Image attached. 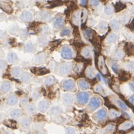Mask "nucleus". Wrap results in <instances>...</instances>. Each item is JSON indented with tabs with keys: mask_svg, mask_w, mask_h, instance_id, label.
Listing matches in <instances>:
<instances>
[{
	"mask_svg": "<svg viewBox=\"0 0 134 134\" xmlns=\"http://www.w3.org/2000/svg\"><path fill=\"white\" fill-rule=\"evenodd\" d=\"M21 123L24 127H28L30 125V120L28 117H24L21 120Z\"/></svg>",
	"mask_w": 134,
	"mask_h": 134,
	"instance_id": "obj_28",
	"label": "nucleus"
},
{
	"mask_svg": "<svg viewBox=\"0 0 134 134\" xmlns=\"http://www.w3.org/2000/svg\"><path fill=\"white\" fill-rule=\"evenodd\" d=\"M20 18L24 22H30L33 18V15L29 12H23L20 15Z\"/></svg>",
	"mask_w": 134,
	"mask_h": 134,
	"instance_id": "obj_12",
	"label": "nucleus"
},
{
	"mask_svg": "<svg viewBox=\"0 0 134 134\" xmlns=\"http://www.w3.org/2000/svg\"><path fill=\"white\" fill-rule=\"evenodd\" d=\"M110 27H112L113 30H120V22L117 19H113L110 23Z\"/></svg>",
	"mask_w": 134,
	"mask_h": 134,
	"instance_id": "obj_22",
	"label": "nucleus"
},
{
	"mask_svg": "<svg viewBox=\"0 0 134 134\" xmlns=\"http://www.w3.org/2000/svg\"><path fill=\"white\" fill-rule=\"evenodd\" d=\"M89 3L91 6H98L99 4V0H89Z\"/></svg>",
	"mask_w": 134,
	"mask_h": 134,
	"instance_id": "obj_49",
	"label": "nucleus"
},
{
	"mask_svg": "<svg viewBox=\"0 0 134 134\" xmlns=\"http://www.w3.org/2000/svg\"><path fill=\"white\" fill-rule=\"evenodd\" d=\"M62 86L66 91H73L76 85L73 79H66L62 82Z\"/></svg>",
	"mask_w": 134,
	"mask_h": 134,
	"instance_id": "obj_4",
	"label": "nucleus"
},
{
	"mask_svg": "<svg viewBox=\"0 0 134 134\" xmlns=\"http://www.w3.org/2000/svg\"><path fill=\"white\" fill-rule=\"evenodd\" d=\"M64 25V19L62 17H58L54 22V27L56 29L60 28Z\"/></svg>",
	"mask_w": 134,
	"mask_h": 134,
	"instance_id": "obj_15",
	"label": "nucleus"
},
{
	"mask_svg": "<svg viewBox=\"0 0 134 134\" xmlns=\"http://www.w3.org/2000/svg\"><path fill=\"white\" fill-rule=\"evenodd\" d=\"M37 43L40 46H45L47 44V39L44 37H40L37 40Z\"/></svg>",
	"mask_w": 134,
	"mask_h": 134,
	"instance_id": "obj_35",
	"label": "nucleus"
},
{
	"mask_svg": "<svg viewBox=\"0 0 134 134\" xmlns=\"http://www.w3.org/2000/svg\"><path fill=\"white\" fill-rule=\"evenodd\" d=\"M4 18H5V16H4L3 15H2V14H0V21H2V20H3V19H4Z\"/></svg>",
	"mask_w": 134,
	"mask_h": 134,
	"instance_id": "obj_58",
	"label": "nucleus"
},
{
	"mask_svg": "<svg viewBox=\"0 0 134 134\" xmlns=\"http://www.w3.org/2000/svg\"><path fill=\"white\" fill-rule=\"evenodd\" d=\"M6 66H7V64L5 61H4L3 59H0V70H5Z\"/></svg>",
	"mask_w": 134,
	"mask_h": 134,
	"instance_id": "obj_46",
	"label": "nucleus"
},
{
	"mask_svg": "<svg viewBox=\"0 0 134 134\" xmlns=\"http://www.w3.org/2000/svg\"><path fill=\"white\" fill-rule=\"evenodd\" d=\"M132 125H133V124H132L131 122H130V121H127V122L122 123V124L120 126L119 129L121 130H127L130 129V128L132 127Z\"/></svg>",
	"mask_w": 134,
	"mask_h": 134,
	"instance_id": "obj_25",
	"label": "nucleus"
},
{
	"mask_svg": "<svg viewBox=\"0 0 134 134\" xmlns=\"http://www.w3.org/2000/svg\"><path fill=\"white\" fill-rule=\"evenodd\" d=\"M111 69H112V70H113V71H114L115 73H118L119 67H118V66H117V63H114L111 65Z\"/></svg>",
	"mask_w": 134,
	"mask_h": 134,
	"instance_id": "obj_48",
	"label": "nucleus"
},
{
	"mask_svg": "<svg viewBox=\"0 0 134 134\" xmlns=\"http://www.w3.org/2000/svg\"><path fill=\"white\" fill-rule=\"evenodd\" d=\"M98 30H101V31H105L107 28V22H104V21L100 22L99 24H98Z\"/></svg>",
	"mask_w": 134,
	"mask_h": 134,
	"instance_id": "obj_29",
	"label": "nucleus"
},
{
	"mask_svg": "<svg viewBox=\"0 0 134 134\" xmlns=\"http://www.w3.org/2000/svg\"><path fill=\"white\" fill-rule=\"evenodd\" d=\"M127 68L131 70V71H134V62H130L127 64Z\"/></svg>",
	"mask_w": 134,
	"mask_h": 134,
	"instance_id": "obj_50",
	"label": "nucleus"
},
{
	"mask_svg": "<svg viewBox=\"0 0 134 134\" xmlns=\"http://www.w3.org/2000/svg\"><path fill=\"white\" fill-rule=\"evenodd\" d=\"M61 56L65 59H70L73 57V52L69 47H63L61 50Z\"/></svg>",
	"mask_w": 134,
	"mask_h": 134,
	"instance_id": "obj_3",
	"label": "nucleus"
},
{
	"mask_svg": "<svg viewBox=\"0 0 134 134\" xmlns=\"http://www.w3.org/2000/svg\"><path fill=\"white\" fill-rule=\"evenodd\" d=\"M25 50L26 52H28V53H32L35 50V46L33 43L31 42H28L25 45V47H24Z\"/></svg>",
	"mask_w": 134,
	"mask_h": 134,
	"instance_id": "obj_19",
	"label": "nucleus"
},
{
	"mask_svg": "<svg viewBox=\"0 0 134 134\" xmlns=\"http://www.w3.org/2000/svg\"><path fill=\"white\" fill-rule=\"evenodd\" d=\"M21 73H22V70L20 68L18 67H15V68H13V69L12 70V74L13 76L15 77H18L21 75Z\"/></svg>",
	"mask_w": 134,
	"mask_h": 134,
	"instance_id": "obj_31",
	"label": "nucleus"
},
{
	"mask_svg": "<svg viewBox=\"0 0 134 134\" xmlns=\"http://www.w3.org/2000/svg\"><path fill=\"white\" fill-rule=\"evenodd\" d=\"M39 1H41V0H39Z\"/></svg>",
	"mask_w": 134,
	"mask_h": 134,
	"instance_id": "obj_62",
	"label": "nucleus"
},
{
	"mask_svg": "<svg viewBox=\"0 0 134 134\" xmlns=\"http://www.w3.org/2000/svg\"><path fill=\"white\" fill-rule=\"evenodd\" d=\"M109 116H110V118L114 119V118H116V117L120 116V114L115 110H110V113H109Z\"/></svg>",
	"mask_w": 134,
	"mask_h": 134,
	"instance_id": "obj_33",
	"label": "nucleus"
},
{
	"mask_svg": "<svg viewBox=\"0 0 134 134\" xmlns=\"http://www.w3.org/2000/svg\"><path fill=\"white\" fill-rule=\"evenodd\" d=\"M70 35V30L69 28H64L61 30L60 32V36L61 37H65V36H69Z\"/></svg>",
	"mask_w": 134,
	"mask_h": 134,
	"instance_id": "obj_41",
	"label": "nucleus"
},
{
	"mask_svg": "<svg viewBox=\"0 0 134 134\" xmlns=\"http://www.w3.org/2000/svg\"><path fill=\"white\" fill-rule=\"evenodd\" d=\"M33 98H34V99H38L40 97V94L38 93V92H34V93H33Z\"/></svg>",
	"mask_w": 134,
	"mask_h": 134,
	"instance_id": "obj_53",
	"label": "nucleus"
},
{
	"mask_svg": "<svg viewBox=\"0 0 134 134\" xmlns=\"http://www.w3.org/2000/svg\"><path fill=\"white\" fill-rule=\"evenodd\" d=\"M0 7H1L2 9H3L5 12H7L8 14L12 13V8L11 7V5H8L6 2H1L0 3Z\"/></svg>",
	"mask_w": 134,
	"mask_h": 134,
	"instance_id": "obj_16",
	"label": "nucleus"
},
{
	"mask_svg": "<svg viewBox=\"0 0 134 134\" xmlns=\"http://www.w3.org/2000/svg\"><path fill=\"white\" fill-rule=\"evenodd\" d=\"M31 72L37 76H42L49 73L50 70L47 69V68H33L31 69Z\"/></svg>",
	"mask_w": 134,
	"mask_h": 134,
	"instance_id": "obj_9",
	"label": "nucleus"
},
{
	"mask_svg": "<svg viewBox=\"0 0 134 134\" xmlns=\"http://www.w3.org/2000/svg\"><path fill=\"white\" fill-rule=\"evenodd\" d=\"M130 134H134V132H132V133H130Z\"/></svg>",
	"mask_w": 134,
	"mask_h": 134,
	"instance_id": "obj_61",
	"label": "nucleus"
},
{
	"mask_svg": "<svg viewBox=\"0 0 134 134\" xmlns=\"http://www.w3.org/2000/svg\"><path fill=\"white\" fill-rule=\"evenodd\" d=\"M85 74H86V76L89 79H94L95 77V71L93 70V69L91 67H88L85 70Z\"/></svg>",
	"mask_w": 134,
	"mask_h": 134,
	"instance_id": "obj_21",
	"label": "nucleus"
},
{
	"mask_svg": "<svg viewBox=\"0 0 134 134\" xmlns=\"http://www.w3.org/2000/svg\"><path fill=\"white\" fill-rule=\"evenodd\" d=\"M78 86L81 90H87L90 88V85L89 83L85 81L84 79H81L78 81Z\"/></svg>",
	"mask_w": 134,
	"mask_h": 134,
	"instance_id": "obj_11",
	"label": "nucleus"
},
{
	"mask_svg": "<svg viewBox=\"0 0 134 134\" xmlns=\"http://www.w3.org/2000/svg\"><path fill=\"white\" fill-rule=\"evenodd\" d=\"M129 101H130V103H132V104H133V105H134V95H133L132 96H130V97Z\"/></svg>",
	"mask_w": 134,
	"mask_h": 134,
	"instance_id": "obj_55",
	"label": "nucleus"
},
{
	"mask_svg": "<svg viewBox=\"0 0 134 134\" xmlns=\"http://www.w3.org/2000/svg\"><path fill=\"white\" fill-rule=\"evenodd\" d=\"M10 89H11V84L8 81H4L2 83L0 87L1 91H2L3 93H7L10 91Z\"/></svg>",
	"mask_w": 134,
	"mask_h": 134,
	"instance_id": "obj_13",
	"label": "nucleus"
},
{
	"mask_svg": "<svg viewBox=\"0 0 134 134\" xmlns=\"http://www.w3.org/2000/svg\"><path fill=\"white\" fill-rule=\"evenodd\" d=\"M92 34H93L92 30H91V29H88V28L86 29V30H85V32H84V35H85V38L88 39V40H90V39L92 37Z\"/></svg>",
	"mask_w": 134,
	"mask_h": 134,
	"instance_id": "obj_36",
	"label": "nucleus"
},
{
	"mask_svg": "<svg viewBox=\"0 0 134 134\" xmlns=\"http://www.w3.org/2000/svg\"><path fill=\"white\" fill-rule=\"evenodd\" d=\"M73 20L74 22V23L76 25H78L79 23V21H80V16H79V12H76L74 14H73Z\"/></svg>",
	"mask_w": 134,
	"mask_h": 134,
	"instance_id": "obj_32",
	"label": "nucleus"
},
{
	"mask_svg": "<svg viewBox=\"0 0 134 134\" xmlns=\"http://www.w3.org/2000/svg\"><path fill=\"white\" fill-rule=\"evenodd\" d=\"M113 12H114V8L111 5H108L107 6H105V13L106 15H111L113 14Z\"/></svg>",
	"mask_w": 134,
	"mask_h": 134,
	"instance_id": "obj_34",
	"label": "nucleus"
},
{
	"mask_svg": "<svg viewBox=\"0 0 134 134\" xmlns=\"http://www.w3.org/2000/svg\"><path fill=\"white\" fill-rule=\"evenodd\" d=\"M7 60L8 62L11 63H14L18 60V56L15 53H9L7 55Z\"/></svg>",
	"mask_w": 134,
	"mask_h": 134,
	"instance_id": "obj_17",
	"label": "nucleus"
},
{
	"mask_svg": "<svg viewBox=\"0 0 134 134\" xmlns=\"http://www.w3.org/2000/svg\"><path fill=\"white\" fill-rule=\"evenodd\" d=\"M50 106V101H48L47 100H43L39 102L37 108L40 112H46L49 109Z\"/></svg>",
	"mask_w": 134,
	"mask_h": 134,
	"instance_id": "obj_8",
	"label": "nucleus"
},
{
	"mask_svg": "<svg viewBox=\"0 0 134 134\" xmlns=\"http://www.w3.org/2000/svg\"><path fill=\"white\" fill-rule=\"evenodd\" d=\"M49 13L46 11H41L37 14V18L40 20H45L48 18Z\"/></svg>",
	"mask_w": 134,
	"mask_h": 134,
	"instance_id": "obj_26",
	"label": "nucleus"
},
{
	"mask_svg": "<svg viewBox=\"0 0 134 134\" xmlns=\"http://www.w3.org/2000/svg\"><path fill=\"white\" fill-rule=\"evenodd\" d=\"M63 112V109L60 106L58 105H55L53 107H50V114L53 116H58L61 113Z\"/></svg>",
	"mask_w": 134,
	"mask_h": 134,
	"instance_id": "obj_10",
	"label": "nucleus"
},
{
	"mask_svg": "<svg viewBox=\"0 0 134 134\" xmlns=\"http://www.w3.org/2000/svg\"><path fill=\"white\" fill-rule=\"evenodd\" d=\"M74 101V96L72 94H63L62 96V102L65 105H70Z\"/></svg>",
	"mask_w": 134,
	"mask_h": 134,
	"instance_id": "obj_5",
	"label": "nucleus"
},
{
	"mask_svg": "<svg viewBox=\"0 0 134 134\" xmlns=\"http://www.w3.org/2000/svg\"><path fill=\"white\" fill-rule=\"evenodd\" d=\"M38 134H44V133L43 132H40V133H38Z\"/></svg>",
	"mask_w": 134,
	"mask_h": 134,
	"instance_id": "obj_60",
	"label": "nucleus"
},
{
	"mask_svg": "<svg viewBox=\"0 0 134 134\" xmlns=\"http://www.w3.org/2000/svg\"><path fill=\"white\" fill-rule=\"evenodd\" d=\"M123 56H124V54H123V52L122 50H117L116 52V54H115V57L117 59H122L123 57Z\"/></svg>",
	"mask_w": 134,
	"mask_h": 134,
	"instance_id": "obj_44",
	"label": "nucleus"
},
{
	"mask_svg": "<svg viewBox=\"0 0 134 134\" xmlns=\"http://www.w3.org/2000/svg\"><path fill=\"white\" fill-rule=\"evenodd\" d=\"M87 4V0H80V5L82 6H85Z\"/></svg>",
	"mask_w": 134,
	"mask_h": 134,
	"instance_id": "obj_56",
	"label": "nucleus"
},
{
	"mask_svg": "<svg viewBox=\"0 0 134 134\" xmlns=\"http://www.w3.org/2000/svg\"><path fill=\"white\" fill-rule=\"evenodd\" d=\"M82 66H83V65H82L81 63H77V64H76V65L74 66V67H73L74 72L76 73H79L81 71Z\"/></svg>",
	"mask_w": 134,
	"mask_h": 134,
	"instance_id": "obj_40",
	"label": "nucleus"
},
{
	"mask_svg": "<svg viewBox=\"0 0 134 134\" xmlns=\"http://www.w3.org/2000/svg\"><path fill=\"white\" fill-rule=\"evenodd\" d=\"M46 58V54H40L37 55L34 58V62L36 63H41L44 61Z\"/></svg>",
	"mask_w": 134,
	"mask_h": 134,
	"instance_id": "obj_24",
	"label": "nucleus"
},
{
	"mask_svg": "<svg viewBox=\"0 0 134 134\" xmlns=\"http://www.w3.org/2000/svg\"><path fill=\"white\" fill-rule=\"evenodd\" d=\"M98 67L102 73H104V74L106 73V69L105 66V60H104V58L102 56H101L98 59Z\"/></svg>",
	"mask_w": 134,
	"mask_h": 134,
	"instance_id": "obj_18",
	"label": "nucleus"
},
{
	"mask_svg": "<svg viewBox=\"0 0 134 134\" xmlns=\"http://www.w3.org/2000/svg\"><path fill=\"white\" fill-rule=\"evenodd\" d=\"M114 129H115V126L114 124H109V125H107V127H105V131L107 133H113L114 132Z\"/></svg>",
	"mask_w": 134,
	"mask_h": 134,
	"instance_id": "obj_39",
	"label": "nucleus"
},
{
	"mask_svg": "<svg viewBox=\"0 0 134 134\" xmlns=\"http://www.w3.org/2000/svg\"><path fill=\"white\" fill-rule=\"evenodd\" d=\"M76 101L79 105H85L89 101V95L87 92H79L76 95Z\"/></svg>",
	"mask_w": 134,
	"mask_h": 134,
	"instance_id": "obj_2",
	"label": "nucleus"
},
{
	"mask_svg": "<svg viewBox=\"0 0 134 134\" xmlns=\"http://www.w3.org/2000/svg\"><path fill=\"white\" fill-rule=\"evenodd\" d=\"M76 130L73 127H67L66 128V134H76Z\"/></svg>",
	"mask_w": 134,
	"mask_h": 134,
	"instance_id": "obj_45",
	"label": "nucleus"
},
{
	"mask_svg": "<svg viewBox=\"0 0 134 134\" xmlns=\"http://www.w3.org/2000/svg\"><path fill=\"white\" fill-rule=\"evenodd\" d=\"M22 115V111L20 109H13L10 112V116L12 118H18Z\"/></svg>",
	"mask_w": 134,
	"mask_h": 134,
	"instance_id": "obj_23",
	"label": "nucleus"
},
{
	"mask_svg": "<svg viewBox=\"0 0 134 134\" xmlns=\"http://www.w3.org/2000/svg\"><path fill=\"white\" fill-rule=\"evenodd\" d=\"M27 36V32L26 31V30H22V32H21V37H22V38H26Z\"/></svg>",
	"mask_w": 134,
	"mask_h": 134,
	"instance_id": "obj_52",
	"label": "nucleus"
},
{
	"mask_svg": "<svg viewBox=\"0 0 134 134\" xmlns=\"http://www.w3.org/2000/svg\"><path fill=\"white\" fill-rule=\"evenodd\" d=\"M95 91L96 92H98V93H100V94L105 95V90H104L103 87L101 86V85H97V86H95Z\"/></svg>",
	"mask_w": 134,
	"mask_h": 134,
	"instance_id": "obj_43",
	"label": "nucleus"
},
{
	"mask_svg": "<svg viewBox=\"0 0 134 134\" xmlns=\"http://www.w3.org/2000/svg\"><path fill=\"white\" fill-rule=\"evenodd\" d=\"M101 101L100 100V98L97 96H93L89 101V109L91 110H95L96 109H98V107L101 106Z\"/></svg>",
	"mask_w": 134,
	"mask_h": 134,
	"instance_id": "obj_1",
	"label": "nucleus"
},
{
	"mask_svg": "<svg viewBox=\"0 0 134 134\" xmlns=\"http://www.w3.org/2000/svg\"><path fill=\"white\" fill-rule=\"evenodd\" d=\"M27 112L30 114H34L36 111V107L34 105H29L27 107Z\"/></svg>",
	"mask_w": 134,
	"mask_h": 134,
	"instance_id": "obj_38",
	"label": "nucleus"
},
{
	"mask_svg": "<svg viewBox=\"0 0 134 134\" xmlns=\"http://www.w3.org/2000/svg\"><path fill=\"white\" fill-rule=\"evenodd\" d=\"M97 76H98V80H99V81L101 80V77L100 74H97Z\"/></svg>",
	"mask_w": 134,
	"mask_h": 134,
	"instance_id": "obj_59",
	"label": "nucleus"
},
{
	"mask_svg": "<svg viewBox=\"0 0 134 134\" xmlns=\"http://www.w3.org/2000/svg\"><path fill=\"white\" fill-rule=\"evenodd\" d=\"M106 117H107V110L105 108H101L98 110L95 114V118L98 121H102L105 120Z\"/></svg>",
	"mask_w": 134,
	"mask_h": 134,
	"instance_id": "obj_7",
	"label": "nucleus"
},
{
	"mask_svg": "<svg viewBox=\"0 0 134 134\" xmlns=\"http://www.w3.org/2000/svg\"><path fill=\"white\" fill-rule=\"evenodd\" d=\"M116 10L117 11V12H119V11H120V10H122L125 6H124V5H123L121 2H117V4H116Z\"/></svg>",
	"mask_w": 134,
	"mask_h": 134,
	"instance_id": "obj_47",
	"label": "nucleus"
},
{
	"mask_svg": "<svg viewBox=\"0 0 134 134\" xmlns=\"http://www.w3.org/2000/svg\"><path fill=\"white\" fill-rule=\"evenodd\" d=\"M27 102H28V101H27V98H23L21 100V105L22 106H26L27 105Z\"/></svg>",
	"mask_w": 134,
	"mask_h": 134,
	"instance_id": "obj_51",
	"label": "nucleus"
},
{
	"mask_svg": "<svg viewBox=\"0 0 134 134\" xmlns=\"http://www.w3.org/2000/svg\"><path fill=\"white\" fill-rule=\"evenodd\" d=\"M71 67H72L71 63H63L60 65L59 68V73L60 75H67L68 73H69Z\"/></svg>",
	"mask_w": 134,
	"mask_h": 134,
	"instance_id": "obj_6",
	"label": "nucleus"
},
{
	"mask_svg": "<svg viewBox=\"0 0 134 134\" xmlns=\"http://www.w3.org/2000/svg\"><path fill=\"white\" fill-rule=\"evenodd\" d=\"M117 38V34H114V33H111V34H110L107 36V39H106V42H107V44H113V43H114V42L116 41Z\"/></svg>",
	"mask_w": 134,
	"mask_h": 134,
	"instance_id": "obj_20",
	"label": "nucleus"
},
{
	"mask_svg": "<svg viewBox=\"0 0 134 134\" xmlns=\"http://www.w3.org/2000/svg\"><path fill=\"white\" fill-rule=\"evenodd\" d=\"M81 55L85 57V58H89L91 57V49L88 48V47H85L81 51Z\"/></svg>",
	"mask_w": 134,
	"mask_h": 134,
	"instance_id": "obj_27",
	"label": "nucleus"
},
{
	"mask_svg": "<svg viewBox=\"0 0 134 134\" xmlns=\"http://www.w3.org/2000/svg\"><path fill=\"white\" fill-rule=\"evenodd\" d=\"M54 82H55V79L53 76H49V77H47L44 79V84L47 86L52 85Z\"/></svg>",
	"mask_w": 134,
	"mask_h": 134,
	"instance_id": "obj_30",
	"label": "nucleus"
},
{
	"mask_svg": "<svg viewBox=\"0 0 134 134\" xmlns=\"http://www.w3.org/2000/svg\"><path fill=\"white\" fill-rule=\"evenodd\" d=\"M130 88L133 91H134V81H132L131 82H130Z\"/></svg>",
	"mask_w": 134,
	"mask_h": 134,
	"instance_id": "obj_54",
	"label": "nucleus"
},
{
	"mask_svg": "<svg viewBox=\"0 0 134 134\" xmlns=\"http://www.w3.org/2000/svg\"><path fill=\"white\" fill-rule=\"evenodd\" d=\"M18 97L15 95H10L7 98V103L9 105H15L18 103Z\"/></svg>",
	"mask_w": 134,
	"mask_h": 134,
	"instance_id": "obj_14",
	"label": "nucleus"
},
{
	"mask_svg": "<svg viewBox=\"0 0 134 134\" xmlns=\"http://www.w3.org/2000/svg\"><path fill=\"white\" fill-rule=\"evenodd\" d=\"M117 105H118V107H120L121 110H127V106L122 101H120V100H117Z\"/></svg>",
	"mask_w": 134,
	"mask_h": 134,
	"instance_id": "obj_42",
	"label": "nucleus"
},
{
	"mask_svg": "<svg viewBox=\"0 0 134 134\" xmlns=\"http://www.w3.org/2000/svg\"><path fill=\"white\" fill-rule=\"evenodd\" d=\"M30 79V75L27 73H24L22 76H21V80L23 82H28Z\"/></svg>",
	"mask_w": 134,
	"mask_h": 134,
	"instance_id": "obj_37",
	"label": "nucleus"
},
{
	"mask_svg": "<svg viewBox=\"0 0 134 134\" xmlns=\"http://www.w3.org/2000/svg\"><path fill=\"white\" fill-rule=\"evenodd\" d=\"M130 12H131V14L134 15V5L132 6V8H131V9H130Z\"/></svg>",
	"mask_w": 134,
	"mask_h": 134,
	"instance_id": "obj_57",
	"label": "nucleus"
}]
</instances>
